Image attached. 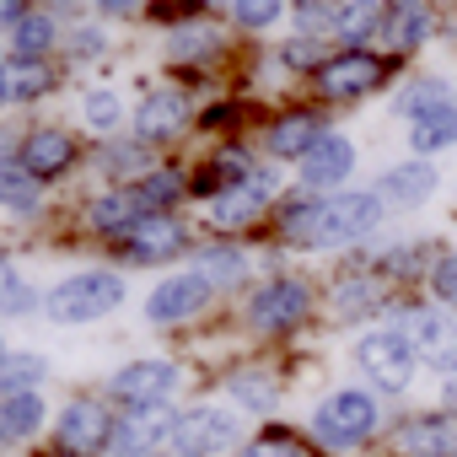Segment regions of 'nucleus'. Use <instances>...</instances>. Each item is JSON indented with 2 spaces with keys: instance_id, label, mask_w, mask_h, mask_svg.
I'll use <instances>...</instances> for the list:
<instances>
[{
  "instance_id": "obj_35",
  "label": "nucleus",
  "mask_w": 457,
  "mask_h": 457,
  "mask_svg": "<svg viewBox=\"0 0 457 457\" xmlns=\"http://www.w3.org/2000/svg\"><path fill=\"white\" fill-rule=\"evenodd\" d=\"M377 307V286L371 280H345L339 286V312L345 318H361V312H371Z\"/></svg>"
},
{
  "instance_id": "obj_13",
  "label": "nucleus",
  "mask_w": 457,
  "mask_h": 457,
  "mask_svg": "<svg viewBox=\"0 0 457 457\" xmlns=\"http://www.w3.org/2000/svg\"><path fill=\"white\" fill-rule=\"evenodd\" d=\"M350 167H355V145H350L345 135H323V140L302 156V183H307V188H334V183L350 178Z\"/></svg>"
},
{
  "instance_id": "obj_22",
  "label": "nucleus",
  "mask_w": 457,
  "mask_h": 457,
  "mask_svg": "<svg viewBox=\"0 0 457 457\" xmlns=\"http://www.w3.org/2000/svg\"><path fill=\"white\" fill-rule=\"evenodd\" d=\"M409 145H414L420 156H436V151L457 145V108H436V113H425V119H414Z\"/></svg>"
},
{
  "instance_id": "obj_39",
  "label": "nucleus",
  "mask_w": 457,
  "mask_h": 457,
  "mask_svg": "<svg viewBox=\"0 0 457 457\" xmlns=\"http://www.w3.org/2000/svg\"><path fill=\"white\" fill-rule=\"evenodd\" d=\"M430 286H436V296H441V302H452V307H457V253H446V259L436 264Z\"/></svg>"
},
{
  "instance_id": "obj_1",
  "label": "nucleus",
  "mask_w": 457,
  "mask_h": 457,
  "mask_svg": "<svg viewBox=\"0 0 457 457\" xmlns=\"http://www.w3.org/2000/svg\"><path fill=\"white\" fill-rule=\"evenodd\" d=\"M387 215L382 194H339V199H307L286 210V237L307 248H345L377 232V220Z\"/></svg>"
},
{
  "instance_id": "obj_7",
  "label": "nucleus",
  "mask_w": 457,
  "mask_h": 457,
  "mask_svg": "<svg viewBox=\"0 0 457 457\" xmlns=\"http://www.w3.org/2000/svg\"><path fill=\"white\" fill-rule=\"evenodd\" d=\"M204 302H210V280H204L199 270H188V275H172V280H162V286L151 291L145 318H151V323H183V318L204 312Z\"/></svg>"
},
{
  "instance_id": "obj_34",
  "label": "nucleus",
  "mask_w": 457,
  "mask_h": 457,
  "mask_svg": "<svg viewBox=\"0 0 457 457\" xmlns=\"http://www.w3.org/2000/svg\"><path fill=\"white\" fill-rule=\"evenodd\" d=\"M81 113H87V124H92V129H113L124 108H119V97H113V92H87Z\"/></svg>"
},
{
  "instance_id": "obj_8",
  "label": "nucleus",
  "mask_w": 457,
  "mask_h": 457,
  "mask_svg": "<svg viewBox=\"0 0 457 457\" xmlns=\"http://www.w3.org/2000/svg\"><path fill=\"white\" fill-rule=\"evenodd\" d=\"M178 387V366L172 361H129L124 371H113V393L140 409V403H167Z\"/></svg>"
},
{
  "instance_id": "obj_12",
  "label": "nucleus",
  "mask_w": 457,
  "mask_h": 457,
  "mask_svg": "<svg viewBox=\"0 0 457 457\" xmlns=\"http://www.w3.org/2000/svg\"><path fill=\"white\" fill-rule=\"evenodd\" d=\"M60 441H65L71 452H103V446H113V425H108L103 403H92V398L65 403V414H60Z\"/></svg>"
},
{
  "instance_id": "obj_46",
  "label": "nucleus",
  "mask_w": 457,
  "mask_h": 457,
  "mask_svg": "<svg viewBox=\"0 0 457 457\" xmlns=\"http://www.w3.org/2000/svg\"><path fill=\"white\" fill-rule=\"evenodd\" d=\"M6 280H12V264H6V259H0V291H6Z\"/></svg>"
},
{
  "instance_id": "obj_47",
  "label": "nucleus",
  "mask_w": 457,
  "mask_h": 457,
  "mask_svg": "<svg viewBox=\"0 0 457 457\" xmlns=\"http://www.w3.org/2000/svg\"><path fill=\"white\" fill-rule=\"evenodd\" d=\"M0 103H12V92H6V71H0Z\"/></svg>"
},
{
  "instance_id": "obj_40",
  "label": "nucleus",
  "mask_w": 457,
  "mask_h": 457,
  "mask_svg": "<svg viewBox=\"0 0 457 457\" xmlns=\"http://www.w3.org/2000/svg\"><path fill=\"white\" fill-rule=\"evenodd\" d=\"M135 199H140V204H167V199H178V183L156 172V178H145V183L135 188Z\"/></svg>"
},
{
  "instance_id": "obj_37",
  "label": "nucleus",
  "mask_w": 457,
  "mask_h": 457,
  "mask_svg": "<svg viewBox=\"0 0 457 457\" xmlns=\"http://www.w3.org/2000/svg\"><path fill=\"white\" fill-rule=\"evenodd\" d=\"M237 22H243V28H275V22H280V6H275V0H243V6H237Z\"/></svg>"
},
{
  "instance_id": "obj_27",
  "label": "nucleus",
  "mask_w": 457,
  "mask_h": 457,
  "mask_svg": "<svg viewBox=\"0 0 457 457\" xmlns=\"http://www.w3.org/2000/svg\"><path fill=\"white\" fill-rule=\"evenodd\" d=\"M382 6H371V0H355V6H345L339 17H334V33L345 38V44H361L366 33H382Z\"/></svg>"
},
{
  "instance_id": "obj_38",
  "label": "nucleus",
  "mask_w": 457,
  "mask_h": 457,
  "mask_svg": "<svg viewBox=\"0 0 457 457\" xmlns=\"http://www.w3.org/2000/svg\"><path fill=\"white\" fill-rule=\"evenodd\" d=\"M33 302H38V296H33V286H28V280H17V275L6 280V291H0V312H6V318H17V312H28Z\"/></svg>"
},
{
  "instance_id": "obj_23",
  "label": "nucleus",
  "mask_w": 457,
  "mask_h": 457,
  "mask_svg": "<svg viewBox=\"0 0 457 457\" xmlns=\"http://www.w3.org/2000/svg\"><path fill=\"white\" fill-rule=\"evenodd\" d=\"M0 204L17 210V215L38 210V178L22 162H6V156H0Z\"/></svg>"
},
{
  "instance_id": "obj_3",
  "label": "nucleus",
  "mask_w": 457,
  "mask_h": 457,
  "mask_svg": "<svg viewBox=\"0 0 457 457\" xmlns=\"http://www.w3.org/2000/svg\"><path fill=\"white\" fill-rule=\"evenodd\" d=\"M355 366H361L377 387L403 393L409 377H414V366H420V350H414V339H409L403 328H371V334H361V345H355Z\"/></svg>"
},
{
  "instance_id": "obj_41",
  "label": "nucleus",
  "mask_w": 457,
  "mask_h": 457,
  "mask_svg": "<svg viewBox=\"0 0 457 457\" xmlns=\"http://www.w3.org/2000/svg\"><path fill=\"white\" fill-rule=\"evenodd\" d=\"M243 457H302V446H296V441H286V436H264V441H253Z\"/></svg>"
},
{
  "instance_id": "obj_18",
  "label": "nucleus",
  "mask_w": 457,
  "mask_h": 457,
  "mask_svg": "<svg viewBox=\"0 0 457 457\" xmlns=\"http://www.w3.org/2000/svg\"><path fill=\"white\" fill-rule=\"evenodd\" d=\"M403 446L414 457H457V414H420V420H409Z\"/></svg>"
},
{
  "instance_id": "obj_48",
  "label": "nucleus",
  "mask_w": 457,
  "mask_h": 457,
  "mask_svg": "<svg viewBox=\"0 0 457 457\" xmlns=\"http://www.w3.org/2000/svg\"><path fill=\"white\" fill-rule=\"evenodd\" d=\"M6 441H12V436H6V425H0V446H6Z\"/></svg>"
},
{
  "instance_id": "obj_14",
  "label": "nucleus",
  "mask_w": 457,
  "mask_h": 457,
  "mask_svg": "<svg viewBox=\"0 0 457 457\" xmlns=\"http://www.w3.org/2000/svg\"><path fill=\"white\" fill-rule=\"evenodd\" d=\"M124 243H129V259L135 264H162V259H172L183 248V226L172 215H140V226H135Z\"/></svg>"
},
{
  "instance_id": "obj_15",
  "label": "nucleus",
  "mask_w": 457,
  "mask_h": 457,
  "mask_svg": "<svg viewBox=\"0 0 457 457\" xmlns=\"http://www.w3.org/2000/svg\"><path fill=\"white\" fill-rule=\"evenodd\" d=\"M403 334L414 339V350H420L430 366L457 371V339H452V328H446V318H441V312H414V318L403 323Z\"/></svg>"
},
{
  "instance_id": "obj_19",
  "label": "nucleus",
  "mask_w": 457,
  "mask_h": 457,
  "mask_svg": "<svg viewBox=\"0 0 457 457\" xmlns=\"http://www.w3.org/2000/svg\"><path fill=\"white\" fill-rule=\"evenodd\" d=\"M71 162H76V145H71V135H60V129H33L28 145H22V167H28L33 178H54V172H65Z\"/></svg>"
},
{
  "instance_id": "obj_17",
  "label": "nucleus",
  "mask_w": 457,
  "mask_h": 457,
  "mask_svg": "<svg viewBox=\"0 0 457 457\" xmlns=\"http://www.w3.org/2000/svg\"><path fill=\"white\" fill-rule=\"evenodd\" d=\"M382 204H425L436 194V167L430 162H403V167H387L382 183H377Z\"/></svg>"
},
{
  "instance_id": "obj_29",
  "label": "nucleus",
  "mask_w": 457,
  "mask_h": 457,
  "mask_svg": "<svg viewBox=\"0 0 457 457\" xmlns=\"http://www.w3.org/2000/svg\"><path fill=\"white\" fill-rule=\"evenodd\" d=\"M436 108H452V103H446V81H436V76H425V81H414L409 92H398V113H409V119H425V113H436Z\"/></svg>"
},
{
  "instance_id": "obj_6",
  "label": "nucleus",
  "mask_w": 457,
  "mask_h": 457,
  "mask_svg": "<svg viewBox=\"0 0 457 457\" xmlns=\"http://www.w3.org/2000/svg\"><path fill=\"white\" fill-rule=\"evenodd\" d=\"M172 430H178L172 403H140V409H129V414L113 425V452H119V457H151V446H156L162 436L172 441Z\"/></svg>"
},
{
  "instance_id": "obj_10",
  "label": "nucleus",
  "mask_w": 457,
  "mask_h": 457,
  "mask_svg": "<svg viewBox=\"0 0 457 457\" xmlns=\"http://www.w3.org/2000/svg\"><path fill=\"white\" fill-rule=\"evenodd\" d=\"M382 81V60L377 54H361V49H350V54H339V60H328L323 71H318V87L328 92V97H361V92H371Z\"/></svg>"
},
{
  "instance_id": "obj_4",
  "label": "nucleus",
  "mask_w": 457,
  "mask_h": 457,
  "mask_svg": "<svg viewBox=\"0 0 457 457\" xmlns=\"http://www.w3.org/2000/svg\"><path fill=\"white\" fill-rule=\"evenodd\" d=\"M371 430H377V403H371L366 393H355V387L323 398L318 414H312V436H318L328 452H350V446H361Z\"/></svg>"
},
{
  "instance_id": "obj_32",
  "label": "nucleus",
  "mask_w": 457,
  "mask_h": 457,
  "mask_svg": "<svg viewBox=\"0 0 457 457\" xmlns=\"http://www.w3.org/2000/svg\"><path fill=\"white\" fill-rule=\"evenodd\" d=\"M49 87V71L38 65V60H17V65H6V92L12 97H38Z\"/></svg>"
},
{
  "instance_id": "obj_45",
  "label": "nucleus",
  "mask_w": 457,
  "mask_h": 457,
  "mask_svg": "<svg viewBox=\"0 0 457 457\" xmlns=\"http://www.w3.org/2000/svg\"><path fill=\"white\" fill-rule=\"evenodd\" d=\"M291 65H312V44H307V38H296V49H291Z\"/></svg>"
},
{
  "instance_id": "obj_20",
  "label": "nucleus",
  "mask_w": 457,
  "mask_h": 457,
  "mask_svg": "<svg viewBox=\"0 0 457 457\" xmlns=\"http://www.w3.org/2000/svg\"><path fill=\"white\" fill-rule=\"evenodd\" d=\"M49 377L44 355H28V350H6L0 361V398H22V393H38Z\"/></svg>"
},
{
  "instance_id": "obj_44",
  "label": "nucleus",
  "mask_w": 457,
  "mask_h": 457,
  "mask_svg": "<svg viewBox=\"0 0 457 457\" xmlns=\"http://www.w3.org/2000/svg\"><path fill=\"white\" fill-rule=\"evenodd\" d=\"M103 49V33H76V54H97Z\"/></svg>"
},
{
  "instance_id": "obj_25",
  "label": "nucleus",
  "mask_w": 457,
  "mask_h": 457,
  "mask_svg": "<svg viewBox=\"0 0 457 457\" xmlns=\"http://www.w3.org/2000/svg\"><path fill=\"white\" fill-rule=\"evenodd\" d=\"M140 199L135 194H103V199H92V226H97V232H135V226H140Z\"/></svg>"
},
{
  "instance_id": "obj_33",
  "label": "nucleus",
  "mask_w": 457,
  "mask_h": 457,
  "mask_svg": "<svg viewBox=\"0 0 457 457\" xmlns=\"http://www.w3.org/2000/svg\"><path fill=\"white\" fill-rule=\"evenodd\" d=\"M103 167H113V172H151V151H145V140H119V145L103 151Z\"/></svg>"
},
{
  "instance_id": "obj_21",
  "label": "nucleus",
  "mask_w": 457,
  "mask_h": 457,
  "mask_svg": "<svg viewBox=\"0 0 457 457\" xmlns=\"http://www.w3.org/2000/svg\"><path fill=\"white\" fill-rule=\"evenodd\" d=\"M323 135H328V129H323L312 113H291V119H280V124L270 129V151H275V156H296V162H302Z\"/></svg>"
},
{
  "instance_id": "obj_24",
  "label": "nucleus",
  "mask_w": 457,
  "mask_h": 457,
  "mask_svg": "<svg viewBox=\"0 0 457 457\" xmlns=\"http://www.w3.org/2000/svg\"><path fill=\"white\" fill-rule=\"evenodd\" d=\"M425 33H430V12L425 6H398V12L382 17L387 49H414V44H425Z\"/></svg>"
},
{
  "instance_id": "obj_9",
  "label": "nucleus",
  "mask_w": 457,
  "mask_h": 457,
  "mask_svg": "<svg viewBox=\"0 0 457 457\" xmlns=\"http://www.w3.org/2000/svg\"><path fill=\"white\" fill-rule=\"evenodd\" d=\"M270 194H275V178H270V172H253V178H243L237 188H226V194L210 199V220H215V226H248V220L270 204Z\"/></svg>"
},
{
  "instance_id": "obj_49",
  "label": "nucleus",
  "mask_w": 457,
  "mask_h": 457,
  "mask_svg": "<svg viewBox=\"0 0 457 457\" xmlns=\"http://www.w3.org/2000/svg\"><path fill=\"white\" fill-rule=\"evenodd\" d=\"M0 345H6V339H0ZM0 361H6V350H0Z\"/></svg>"
},
{
  "instance_id": "obj_11",
  "label": "nucleus",
  "mask_w": 457,
  "mask_h": 457,
  "mask_svg": "<svg viewBox=\"0 0 457 457\" xmlns=\"http://www.w3.org/2000/svg\"><path fill=\"white\" fill-rule=\"evenodd\" d=\"M302 312H307V286L302 280H270V286H259V296L248 307V318L259 328H291V323H302Z\"/></svg>"
},
{
  "instance_id": "obj_43",
  "label": "nucleus",
  "mask_w": 457,
  "mask_h": 457,
  "mask_svg": "<svg viewBox=\"0 0 457 457\" xmlns=\"http://www.w3.org/2000/svg\"><path fill=\"white\" fill-rule=\"evenodd\" d=\"M22 17H28V12L17 6V0H0V28H12V33H17V28H22Z\"/></svg>"
},
{
  "instance_id": "obj_42",
  "label": "nucleus",
  "mask_w": 457,
  "mask_h": 457,
  "mask_svg": "<svg viewBox=\"0 0 457 457\" xmlns=\"http://www.w3.org/2000/svg\"><path fill=\"white\" fill-rule=\"evenodd\" d=\"M334 17H339V12H323V6H302V12H296V28H328Z\"/></svg>"
},
{
  "instance_id": "obj_30",
  "label": "nucleus",
  "mask_w": 457,
  "mask_h": 457,
  "mask_svg": "<svg viewBox=\"0 0 457 457\" xmlns=\"http://www.w3.org/2000/svg\"><path fill=\"white\" fill-rule=\"evenodd\" d=\"M12 44H17V54H22V60H38V54L54 44V17L28 12V17H22V28L12 33Z\"/></svg>"
},
{
  "instance_id": "obj_31",
  "label": "nucleus",
  "mask_w": 457,
  "mask_h": 457,
  "mask_svg": "<svg viewBox=\"0 0 457 457\" xmlns=\"http://www.w3.org/2000/svg\"><path fill=\"white\" fill-rule=\"evenodd\" d=\"M232 398H237V403H248V409H275V398H280V393H275V382H270V377H259V371H237V377H232Z\"/></svg>"
},
{
  "instance_id": "obj_2",
  "label": "nucleus",
  "mask_w": 457,
  "mask_h": 457,
  "mask_svg": "<svg viewBox=\"0 0 457 457\" xmlns=\"http://www.w3.org/2000/svg\"><path fill=\"white\" fill-rule=\"evenodd\" d=\"M124 302V280L108 275V270H81V275H65L49 296H44V312L54 323H97L108 318L113 307Z\"/></svg>"
},
{
  "instance_id": "obj_16",
  "label": "nucleus",
  "mask_w": 457,
  "mask_h": 457,
  "mask_svg": "<svg viewBox=\"0 0 457 457\" xmlns=\"http://www.w3.org/2000/svg\"><path fill=\"white\" fill-rule=\"evenodd\" d=\"M183 119H188L183 92H151V97L135 108V135H140V140H167V135L183 129Z\"/></svg>"
},
{
  "instance_id": "obj_5",
  "label": "nucleus",
  "mask_w": 457,
  "mask_h": 457,
  "mask_svg": "<svg viewBox=\"0 0 457 457\" xmlns=\"http://www.w3.org/2000/svg\"><path fill=\"white\" fill-rule=\"evenodd\" d=\"M237 441V414L232 409H215V403H199V409H183L178 414V430H172V452L178 457H215Z\"/></svg>"
},
{
  "instance_id": "obj_36",
  "label": "nucleus",
  "mask_w": 457,
  "mask_h": 457,
  "mask_svg": "<svg viewBox=\"0 0 457 457\" xmlns=\"http://www.w3.org/2000/svg\"><path fill=\"white\" fill-rule=\"evenodd\" d=\"M210 44H215V33H210V28H183V33H172V44H167V49H172V60H194V54H204Z\"/></svg>"
},
{
  "instance_id": "obj_26",
  "label": "nucleus",
  "mask_w": 457,
  "mask_h": 457,
  "mask_svg": "<svg viewBox=\"0 0 457 457\" xmlns=\"http://www.w3.org/2000/svg\"><path fill=\"white\" fill-rule=\"evenodd\" d=\"M0 425H6V436H33L44 425V393H22V398H0Z\"/></svg>"
},
{
  "instance_id": "obj_28",
  "label": "nucleus",
  "mask_w": 457,
  "mask_h": 457,
  "mask_svg": "<svg viewBox=\"0 0 457 457\" xmlns=\"http://www.w3.org/2000/svg\"><path fill=\"white\" fill-rule=\"evenodd\" d=\"M243 270H248V264H243L237 248H204V253H199V275L210 280V291H215V286H237Z\"/></svg>"
}]
</instances>
